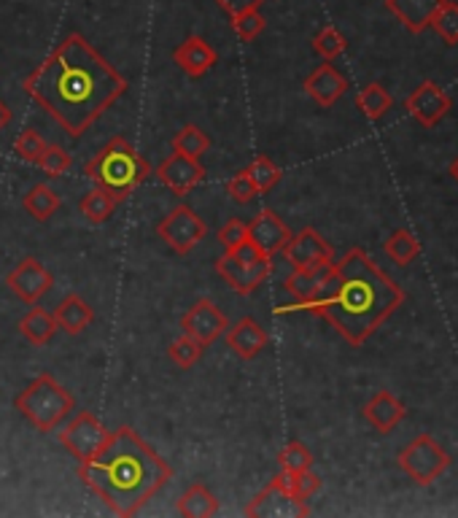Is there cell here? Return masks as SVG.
I'll return each mask as SVG.
<instances>
[{"label":"cell","instance_id":"cb8c5ba5","mask_svg":"<svg viewBox=\"0 0 458 518\" xmlns=\"http://www.w3.org/2000/svg\"><path fill=\"white\" fill-rule=\"evenodd\" d=\"M178 513L186 518H211L219 513V500L205 483H192L178 497Z\"/></svg>","mask_w":458,"mask_h":518},{"label":"cell","instance_id":"ba28073f","mask_svg":"<svg viewBox=\"0 0 458 518\" xmlns=\"http://www.w3.org/2000/svg\"><path fill=\"white\" fill-rule=\"evenodd\" d=\"M400 467L418 486H429L451 467V457L432 435H418L407 449L400 451Z\"/></svg>","mask_w":458,"mask_h":518},{"label":"cell","instance_id":"836d02e7","mask_svg":"<svg viewBox=\"0 0 458 518\" xmlns=\"http://www.w3.org/2000/svg\"><path fill=\"white\" fill-rule=\"evenodd\" d=\"M203 351H205V345H200L194 338H189V335H181V338H175L171 344L168 356H171V362L175 367L189 370V367H194V365L203 359Z\"/></svg>","mask_w":458,"mask_h":518},{"label":"cell","instance_id":"d590c367","mask_svg":"<svg viewBox=\"0 0 458 518\" xmlns=\"http://www.w3.org/2000/svg\"><path fill=\"white\" fill-rule=\"evenodd\" d=\"M44 146H47V141H44L33 127H27V130H22V132L16 135V141H14V154H16L22 163L36 165L38 157H41V152H44Z\"/></svg>","mask_w":458,"mask_h":518},{"label":"cell","instance_id":"f1b7e54d","mask_svg":"<svg viewBox=\"0 0 458 518\" xmlns=\"http://www.w3.org/2000/svg\"><path fill=\"white\" fill-rule=\"evenodd\" d=\"M391 95H389V90L383 87V84H378V81H372V84H367L359 95H356V106H359V111L367 116V119H380V116H386L391 111Z\"/></svg>","mask_w":458,"mask_h":518},{"label":"cell","instance_id":"277c9868","mask_svg":"<svg viewBox=\"0 0 458 518\" xmlns=\"http://www.w3.org/2000/svg\"><path fill=\"white\" fill-rule=\"evenodd\" d=\"M84 175L92 178L103 192H109L116 203H121L151 175V165L130 141L111 138L84 165Z\"/></svg>","mask_w":458,"mask_h":518},{"label":"cell","instance_id":"30bf717a","mask_svg":"<svg viewBox=\"0 0 458 518\" xmlns=\"http://www.w3.org/2000/svg\"><path fill=\"white\" fill-rule=\"evenodd\" d=\"M157 235L168 243V248L175 251V254H189L200 240H205L208 235V225L205 219L189 208V206H178L172 208L171 214L157 225Z\"/></svg>","mask_w":458,"mask_h":518},{"label":"cell","instance_id":"7402d4cb","mask_svg":"<svg viewBox=\"0 0 458 518\" xmlns=\"http://www.w3.org/2000/svg\"><path fill=\"white\" fill-rule=\"evenodd\" d=\"M445 0H386V8L400 19L410 33H423L432 25L437 8Z\"/></svg>","mask_w":458,"mask_h":518},{"label":"cell","instance_id":"44dd1931","mask_svg":"<svg viewBox=\"0 0 458 518\" xmlns=\"http://www.w3.org/2000/svg\"><path fill=\"white\" fill-rule=\"evenodd\" d=\"M52 316L57 322V330H62L65 335H81L95 322V311H92V305L81 294L62 297Z\"/></svg>","mask_w":458,"mask_h":518},{"label":"cell","instance_id":"83f0119b","mask_svg":"<svg viewBox=\"0 0 458 518\" xmlns=\"http://www.w3.org/2000/svg\"><path fill=\"white\" fill-rule=\"evenodd\" d=\"M211 149V138L203 127L197 124H183L175 135H172V152L189 157V160H200L205 152Z\"/></svg>","mask_w":458,"mask_h":518},{"label":"cell","instance_id":"8fae6325","mask_svg":"<svg viewBox=\"0 0 458 518\" xmlns=\"http://www.w3.org/2000/svg\"><path fill=\"white\" fill-rule=\"evenodd\" d=\"M229 319L224 311H219V305L211 297H200L183 316H181V330L183 335L194 338L200 345L216 344L224 333H227Z\"/></svg>","mask_w":458,"mask_h":518},{"label":"cell","instance_id":"5bb4252c","mask_svg":"<svg viewBox=\"0 0 458 518\" xmlns=\"http://www.w3.org/2000/svg\"><path fill=\"white\" fill-rule=\"evenodd\" d=\"M8 289L27 305H36L49 289L55 287V276L36 259V257H25L5 279Z\"/></svg>","mask_w":458,"mask_h":518},{"label":"cell","instance_id":"74e56055","mask_svg":"<svg viewBox=\"0 0 458 518\" xmlns=\"http://www.w3.org/2000/svg\"><path fill=\"white\" fill-rule=\"evenodd\" d=\"M265 25L267 22L259 11H245L240 16H232V30L240 41H254L256 36H262Z\"/></svg>","mask_w":458,"mask_h":518},{"label":"cell","instance_id":"7bdbcfd3","mask_svg":"<svg viewBox=\"0 0 458 518\" xmlns=\"http://www.w3.org/2000/svg\"><path fill=\"white\" fill-rule=\"evenodd\" d=\"M11 119H14V114H11V109L0 100V130H5L8 124H11Z\"/></svg>","mask_w":458,"mask_h":518},{"label":"cell","instance_id":"484cf974","mask_svg":"<svg viewBox=\"0 0 458 518\" xmlns=\"http://www.w3.org/2000/svg\"><path fill=\"white\" fill-rule=\"evenodd\" d=\"M59 203H62L59 195L52 186H47V184L30 186V192L22 197V208H25L36 222H49L59 211Z\"/></svg>","mask_w":458,"mask_h":518},{"label":"cell","instance_id":"60d3db41","mask_svg":"<svg viewBox=\"0 0 458 518\" xmlns=\"http://www.w3.org/2000/svg\"><path fill=\"white\" fill-rule=\"evenodd\" d=\"M321 489V478L313 472V470H305V472H297L294 475V481H291V492H294V497L297 500H302V502H307L316 492Z\"/></svg>","mask_w":458,"mask_h":518},{"label":"cell","instance_id":"7c38bea8","mask_svg":"<svg viewBox=\"0 0 458 518\" xmlns=\"http://www.w3.org/2000/svg\"><path fill=\"white\" fill-rule=\"evenodd\" d=\"M284 257L291 268L299 270H316L329 262H335V248L324 240V235L313 227H302L297 235L288 238L284 246Z\"/></svg>","mask_w":458,"mask_h":518},{"label":"cell","instance_id":"d4e9b609","mask_svg":"<svg viewBox=\"0 0 458 518\" xmlns=\"http://www.w3.org/2000/svg\"><path fill=\"white\" fill-rule=\"evenodd\" d=\"M19 335L33 345H47L57 335V322L49 311L33 308L19 319Z\"/></svg>","mask_w":458,"mask_h":518},{"label":"cell","instance_id":"603a6c76","mask_svg":"<svg viewBox=\"0 0 458 518\" xmlns=\"http://www.w3.org/2000/svg\"><path fill=\"white\" fill-rule=\"evenodd\" d=\"M329 273H332V262L324 265V268H316V270H299V268H294V273L286 279V291L299 302L297 311H302L305 305H310L324 291Z\"/></svg>","mask_w":458,"mask_h":518},{"label":"cell","instance_id":"9a60e30c","mask_svg":"<svg viewBox=\"0 0 458 518\" xmlns=\"http://www.w3.org/2000/svg\"><path fill=\"white\" fill-rule=\"evenodd\" d=\"M404 109L410 111V116H412L418 124L434 127V124H440V122L448 116V111H451V98H448V92H445L440 84L423 81V84H418V87L412 90V95L407 98Z\"/></svg>","mask_w":458,"mask_h":518},{"label":"cell","instance_id":"f546056e","mask_svg":"<svg viewBox=\"0 0 458 518\" xmlns=\"http://www.w3.org/2000/svg\"><path fill=\"white\" fill-rule=\"evenodd\" d=\"M245 175L251 178V184L256 186V192L259 195H265V192H270L278 181H281V168L270 160V157H265V154H259V157H254L251 160V165L245 168Z\"/></svg>","mask_w":458,"mask_h":518},{"label":"cell","instance_id":"d6986e66","mask_svg":"<svg viewBox=\"0 0 458 518\" xmlns=\"http://www.w3.org/2000/svg\"><path fill=\"white\" fill-rule=\"evenodd\" d=\"M216 49L205 41V38H200V36H189L181 47H175V52H172V62L186 73V76H192V79H203L213 65H216Z\"/></svg>","mask_w":458,"mask_h":518},{"label":"cell","instance_id":"52a82bcc","mask_svg":"<svg viewBox=\"0 0 458 518\" xmlns=\"http://www.w3.org/2000/svg\"><path fill=\"white\" fill-rule=\"evenodd\" d=\"M291 472H278L248 505H245V516L248 518H305L310 516L307 502L297 500L291 492Z\"/></svg>","mask_w":458,"mask_h":518},{"label":"cell","instance_id":"2e32d148","mask_svg":"<svg viewBox=\"0 0 458 518\" xmlns=\"http://www.w3.org/2000/svg\"><path fill=\"white\" fill-rule=\"evenodd\" d=\"M208 171L200 165V160H189L178 152H172L171 157H165L157 168V178L162 181V186H168L175 197H186L192 189H197L205 181Z\"/></svg>","mask_w":458,"mask_h":518},{"label":"cell","instance_id":"ab89813d","mask_svg":"<svg viewBox=\"0 0 458 518\" xmlns=\"http://www.w3.org/2000/svg\"><path fill=\"white\" fill-rule=\"evenodd\" d=\"M227 195L234 200V203H240V206H245V203H251L259 192H256V186L251 184V178L245 175V173H234L232 178L227 181Z\"/></svg>","mask_w":458,"mask_h":518},{"label":"cell","instance_id":"ee69618b","mask_svg":"<svg viewBox=\"0 0 458 518\" xmlns=\"http://www.w3.org/2000/svg\"><path fill=\"white\" fill-rule=\"evenodd\" d=\"M448 173L453 175V181H456V184H458V157H456V160H453V163H451V168H448Z\"/></svg>","mask_w":458,"mask_h":518},{"label":"cell","instance_id":"1f68e13d","mask_svg":"<svg viewBox=\"0 0 458 518\" xmlns=\"http://www.w3.org/2000/svg\"><path fill=\"white\" fill-rule=\"evenodd\" d=\"M345 47H348V44H345V36L338 27H332V25L321 27V30L316 33V38H313V52L321 59H327V62L340 58L345 52Z\"/></svg>","mask_w":458,"mask_h":518},{"label":"cell","instance_id":"4316f807","mask_svg":"<svg viewBox=\"0 0 458 518\" xmlns=\"http://www.w3.org/2000/svg\"><path fill=\"white\" fill-rule=\"evenodd\" d=\"M116 206H119V203H116L109 192H103L100 186H95V189H89V192L78 200V214H81L89 225H103V222L111 219Z\"/></svg>","mask_w":458,"mask_h":518},{"label":"cell","instance_id":"f35d334b","mask_svg":"<svg viewBox=\"0 0 458 518\" xmlns=\"http://www.w3.org/2000/svg\"><path fill=\"white\" fill-rule=\"evenodd\" d=\"M245 238H248V225L240 222V219H229L227 225L219 230V240L224 246L227 254H234L245 246Z\"/></svg>","mask_w":458,"mask_h":518},{"label":"cell","instance_id":"4fadbf2b","mask_svg":"<svg viewBox=\"0 0 458 518\" xmlns=\"http://www.w3.org/2000/svg\"><path fill=\"white\" fill-rule=\"evenodd\" d=\"M294 232L288 230V225L270 208L259 211L251 222H248V238L245 246L262 257H276L284 251V246L288 243Z\"/></svg>","mask_w":458,"mask_h":518},{"label":"cell","instance_id":"7a4b0ae2","mask_svg":"<svg viewBox=\"0 0 458 518\" xmlns=\"http://www.w3.org/2000/svg\"><path fill=\"white\" fill-rule=\"evenodd\" d=\"M401 302L404 291L370 259V254L364 248H350L340 262H332L324 291L302 311L327 319L350 345H364Z\"/></svg>","mask_w":458,"mask_h":518},{"label":"cell","instance_id":"8d00e7d4","mask_svg":"<svg viewBox=\"0 0 458 518\" xmlns=\"http://www.w3.org/2000/svg\"><path fill=\"white\" fill-rule=\"evenodd\" d=\"M36 165L47 173V175L59 178L62 173H68V168H70V154H68L59 143H47Z\"/></svg>","mask_w":458,"mask_h":518},{"label":"cell","instance_id":"5b68a950","mask_svg":"<svg viewBox=\"0 0 458 518\" xmlns=\"http://www.w3.org/2000/svg\"><path fill=\"white\" fill-rule=\"evenodd\" d=\"M14 407L19 416H25L38 432H55L59 424L73 413L76 397L59 384L52 373L36 375L16 397Z\"/></svg>","mask_w":458,"mask_h":518},{"label":"cell","instance_id":"ffe728a7","mask_svg":"<svg viewBox=\"0 0 458 518\" xmlns=\"http://www.w3.org/2000/svg\"><path fill=\"white\" fill-rule=\"evenodd\" d=\"M404 403L400 397H394L391 392H375L370 397V403L364 405V418L370 421L372 429H378L380 435H389L401 418H404Z\"/></svg>","mask_w":458,"mask_h":518},{"label":"cell","instance_id":"e0dca14e","mask_svg":"<svg viewBox=\"0 0 458 518\" xmlns=\"http://www.w3.org/2000/svg\"><path fill=\"white\" fill-rule=\"evenodd\" d=\"M224 335H227V345L232 348V354L240 356L243 362L256 359V356L267 348V344H270L265 327H262L254 316L237 319L234 324H229Z\"/></svg>","mask_w":458,"mask_h":518},{"label":"cell","instance_id":"9c48e42d","mask_svg":"<svg viewBox=\"0 0 458 518\" xmlns=\"http://www.w3.org/2000/svg\"><path fill=\"white\" fill-rule=\"evenodd\" d=\"M109 435H111V432L103 427V421H100L95 413L81 410V413H76V416L68 421V427L59 429L57 438L59 446H62L70 457H76L78 461H87L100 451V446L109 440Z\"/></svg>","mask_w":458,"mask_h":518},{"label":"cell","instance_id":"b9f144b4","mask_svg":"<svg viewBox=\"0 0 458 518\" xmlns=\"http://www.w3.org/2000/svg\"><path fill=\"white\" fill-rule=\"evenodd\" d=\"M216 3L227 11L229 16H240L245 11H259L265 0H216Z\"/></svg>","mask_w":458,"mask_h":518},{"label":"cell","instance_id":"e575fe53","mask_svg":"<svg viewBox=\"0 0 458 518\" xmlns=\"http://www.w3.org/2000/svg\"><path fill=\"white\" fill-rule=\"evenodd\" d=\"M278 467H281L284 472H291V475L305 472V470L313 467V454H310V449H307L305 443L291 440V443H286V446L281 449V454H278Z\"/></svg>","mask_w":458,"mask_h":518},{"label":"cell","instance_id":"8992f818","mask_svg":"<svg viewBox=\"0 0 458 518\" xmlns=\"http://www.w3.org/2000/svg\"><path fill=\"white\" fill-rule=\"evenodd\" d=\"M213 270H216V276L224 279V284L232 291L248 297V294H254L256 289L270 279V273H273V257H262V254L251 251L248 246H243L234 254L224 251L216 259Z\"/></svg>","mask_w":458,"mask_h":518},{"label":"cell","instance_id":"4dcf8cb0","mask_svg":"<svg viewBox=\"0 0 458 518\" xmlns=\"http://www.w3.org/2000/svg\"><path fill=\"white\" fill-rule=\"evenodd\" d=\"M429 27H434L437 30V36L448 44V47H456L458 44V3H451V0H445L440 8H437V14H434V19H432V25Z\"/></svg>","mask_w":458,"mask_h":518},{"label":"cell","instance_id":"6da1fadb","mask_svg":"<svg viewBox=\"0 0 458 518\" xmlns=\"http://www.w3.org/2000/svg\"><path fill=\"white\" fill-rule=\"evenodd\" d=\"M22 87L70 138H81L130 90L119 68L81 33L57 44Z\"/></svg>","mask_w":458,"mask_h":518},{"label":"cell","instance_id":"d6a6232c","mask_svg":"<svg viewBox=\"0 0 458 518\" xmlns=\"http://www.w3.org/2000/svg\"><path fill=\"white\" fill-rule=\"evenodd\" d=\"M421 246L415 240V235L410 230H397L386 240V254L397 262V265H410L418 257Z\"/></svg>","mask_w":458,"mask_h":518},{"label":"cell","instance_id":"ac0fdd59","mask_svg":"<svg viewBox=\"0 0 458 518\" xmlns=\"http://www.w3.org/2000/svg\"><path fill=\"white\" fill-rule=\"evenodd\" d=\"M302 87H305V92H307L321 109H329V106H335V103L345 95V90H348V79H345L335 65L324 62L321 68H316V70L305 79Z\"/></svg>","mask_w":458,"mask_h":518},{"label":"cell","instance_id":"3957f363","mask_svg":"<svg viewBox=\"0 0 458 518\" xmlns=\"http://www.w3.org/2000/svg\"><path fill=\"white\" fill-rule=\"evenodd\" d=\"M84 486L116 516H138L172 478V467L132 427H119L87 461H78Z\"/></svg>","mask_w":458,"mask_h":518}]
</instances>
